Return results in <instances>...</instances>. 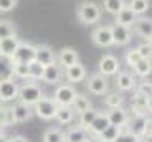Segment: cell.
I'll return each instance as SVG.
<instances>
[{
    "label": "cell",
    "mask_w": 152,
    "mask_h": 142,
    "mask_svg": "<svg viewBox=\"0 0 152 142\" xmlns=\"http://www.w3.org/2000/svg\"><path fill=\"white\" fill-rule=\"evenodd\" d=\"M42 97H44V91L36 82H25L23 85H19V91H17L19 102L27 104V106H34Z\"/></svg>",
    "instance_id": "1"
},
{
    "label": "cell",
    "mask_w": 152,
    "mask_h": 142,
    "mask_svg": "<svg viewBox=\"0 0 152 142\" xmlns=\"http://www.w3.org/2000/svg\"><path fill=\"white\" fill-rule=\"evenodd\" d=\"M76 15H78L80 23H84V25H95L101 19V6L91 2V0H84L76 9Z\"/></svg>",
    "instance_id": "2"
},
{
    "label": "cell",
    "mask_w": 152,
    "mask_h": 142,
    "mask_svg": "<svg viewBox=\"0 0 152 142\" xmlns=\"http://www.w3.org/2000/svg\"><path fill=\"white\" fill-rule=\"evenodd\" d=\"M127 131L135 136H145L150 140V116H133L127 121Z\"/></svg>",
    "instance_id": "3"
},
{
    "label": "cell",
    "mask_w": 152,
    "mask_h": 142,
    "mask_svg": "<svg viewBox=\"0 0 152 142\" xmlns=\"http://www.w3.org/2000/svg\"><path fill=\"white\" fill-rule=\"evenodd\" d=\"M55 112H57L55 101H53V99H50V97H46V95L34 104V106H32V114H36L40 120H46V121L53 120V117H55Z\"/></svg>",
    "instance_id": "4"
},
{
    "label": "cell",
    "mask_w": 152,
    "mask_h": 142,
    "mask_svg": "<svg viewBox=\"0 0 152 142\" xmlns=\"http://www.w3.org/2000/svg\"><path fill=\"white\" fill-rule=\"evenodd\" d=\"M34 55H36V46L31 44V42H19L15 53L12 55V61L13 63H31L34 61Z\"/></svg>",
    "instance_id": "5"
},
{
    "label": "cell",
    "mask_w": 152,
    "mask_h": 142,
    "mask_svg": "<svg viewBox=\"0 0 152 142\" xmlns=\"http://www.w3.org/2000/svg\"><path fill=\"white\" fill-rule=\"evenodd\" d=\"M76 95L72 83H59L55 87V93H53V101L57 106H70V102H72V97Z\"/></svg>",
    "instance_id": "6"
},
{
    "label": "cell",
    "mask_w": 152,
    "mask_h": 142,
    "mask_svg": "<svg viewBox=\"0 0 152 142\" xmlns=\"http://www.w3.org/2000/svg\"><path fill=\"white\" fill-rule=\"evenodd\" d=\"M129 104H131V110L135 112V116H150V97L135 91Z\"/></svg>",
    "instance_id": "7"
},
{
    "label": "cell",
    "mask_w": 152,
    "mask_h": 142,
    "mask_svg": "<svg viewBox=\"0 0 152 142\" xmlns=\"http://www.w3.org/2000/svg\"><path fill=\"white\" fill-rule=\"evenodd\" d=\"M118 72H120V61L114 55H103L99 61V74L108 78V76H116Z\"/></svg>",
    "instance_id": "8"
},
{
    "label": "cell",
    "mask_w": 152,
    "mask_h": 142,
    "mask_svg": "<svg viewBox=\"0 0 152 142\" xmlns=\"http://www.w3.org/2000/svg\"><path fill=\"white\" fill-rule=\"evenodd\" d=\"M91 40L95 46L99 47H110L112 46V34H110V27L108 25H99L91 32Z\"/></svg>",
    "instance_id": "9"
},
{
    "label": "cell",
    "mask_w": 152,
    "mask_h": 142,
    "mask_svg": "<svg viewBox=\"0 0 152 142\" xmlns=\"http://www.w3.org/2000/svg\"><path fill=\"white\" fill-rule=\"evenodd\" d=\"M55 63L61 66V68H69L76 63H80V57H78V51L74 47H63L59 51V55L55 57Z\"/></svg>",
    "instance_id": "10"
},
{
    "label": "cell",
    "mask_w": 152,
    "mask_h": 142,
    "mask_svg": "<svg viewBox=\"0 0 152 142\" xmlns=\"http://www.w3.org/2000/svg\"><path fill=\"white\" fill-rule=\"evenodd\" d=\"M88 91L91 95H104L108 93V80L103 74H93L88 78Z\"/></svg>",
    "instance_id": "11"
},
{
    "label": "cell",
    "mask_w": 152,
    "mask_h": 142,
    "mask_svg": "<svg viewBox=\"0 0 152 142\" xmlns=\"http://www.w3.org/2000/svg\"><path fill=\"white\" fill-rule=\"evenodd\" d=\"M110 34H112V44L116 46H127L131 42V28L122 27L118 23H114L110 27Z\"/></svg>",
    "instance_id": "12"
},
{
    "label": "cell",
    "mask_w": 152,
    "mask_h": 142,
    "mask_svg": "<svg viewBox=\"0 0 152 142\" xmlns=\"http://www.w3.org/2000/svg\"><path fill=\"white\" fill-rule=\"evenodd\" d=\"M17 91L19 85L12 80H6V82H0V101L2 102H12L17 99Z\"/></svg>",
    "instance_id": "13"
},
{
    "label": "cell",
    "mask_w": 152,
    "mask_h": 142,
    "mask_svg": "<svg viewBox=\"0 0 152 142\" xmlns=\"http://www.w3.org/2000/svg\"><path fill=\"white\" fill-rule=\"evenodd\" d=\"M61 78H63V72H61V66L57 63H51L44 66V74H42V82L50 83V85H59Z\"/></svg>",
    "instance_id": "14"
},
{
    "label": "cell",
    "mask_w": 152,
    "mask_h": 142,
    "mask_svg": "<svg viewBox=\"0 0 152 142\" xmlns=\"http://www.w3.org/2000/svg\"><path fill=\"white\" fill-rule=\"evenodd\" d=\"M133 28H135L137 36H141L145 42H150V34H152V25H150V19L141 15L135 19V23H133Z\"/></svg>",
    "instance_id": "15"
},
{
    "label": "cell",
    "mask_w": 152,
    "mask_h": 142,
    "mask_svg": "<svg viewBox=\"0 0 152 142\" xmlns=\"http://www.w3.org/2000/svg\"><path fill=\"white\" fill-rule=\"evenodd\" d=\"M34 61H38L42 66H48L51 63H55V51L51 49L50 46L46 44H40L36 46V55H34Z\"/></svg>",
    "instance_id": "16"
},
{
    "label": "cell",
    "mask_w": 152,
    "mask_h": 142,
    "mask_svg": "<svg viewBox=\"0 0 152 142\" xmlns=\"http://www.w3.org/2000/svg\"><path fill=\"white\" fill-rule=\"evenodd\" d=\"M12 108V114H13V121L15 123H25L32 117V106H27L23 102H15Z\"/></svg>",
    "instance_id": "17"
},
{
    "label": "cell",
    "mask_w": 152,
    "mask_h": 142,
    "mask_svg": "<svg viewBox=\"0 0 152 142\" xmlns=\"http://www.w3.org/2000/svg\"><path fill=\"white\" fill-rule=\"evenodd\" d=\"M107 117H108V123L116 125V127H126L127 121H129V114L124 108H112V110H108Z\"/></svg>",
    "instance_id": "18"
},
{
    "label": "cell",
    "mask_w": 152,
    "mask_h": 142,
    "mask_svg": "<svg viewBox=\"0 0 152 142\" xmlns=\"http://www.w3.org/2000/svg\"><path fill=\"white\" fill-rule=\"evenodd\" d=\"M65 76H66L69 82L78 83V82H84V80H86L88 72H86V66L82 63H76L72 66H69V68H65Z\"/></svg>",
    "instance_id": "19"
},
{
    "label": "cell",
    "mask_w": 152,
    "mask_h": 142,
    "mask_svg": "<svg viewBox=\"0 0 152 142\" xmlns=\"http://www.w3.org/2000/svg\"><path fill=\"white\" fill-rule=\"evenodd\" d=\"M135 78H133L131 72H118L116 74V89L120 93L124 91H131V89H135Z\"/></svg>",
    "instance_id": "20"
},
{
    "label": "cell",
    "mask_w": 152,
    "mask_h": 142,
    "mask_svg": "<svg viewBox=\"0 0 152 142\" xmlns=\"http://www.w3.org/2000/svg\"><path fill=\"white\" fill-rule=\"evenodd\" d=\"M70 108H72V112H74V114H82V112H88L89 108H93V106H91V101H89V99L86 97V95L76 93L74 97H72Z\"/></svg>",
    "instance_id": "21"
},
{
    "label": "cell",
    "mask_w": 152,
    "mask_h": 142,
    "mask_svg": "<svg viewBox=\"0 0 152 142\" xmlns=\"http://www.w3.org/2000/svg\"><path fill=\"white\" fill-rule=\"evenodd\" d=\"M19 42H21V40H19L17 36H10V38H4V40H0V55L10 57V59H12V55L15 53Z\"/></svg>",
    "instance_id": "22"
},
{
    "label": "cell",
    "mask_w": 152,
    "mask_h": 142,
    "mask_svg": "<svg viewBox=\"0 0 152 142\" xmlns=\"http://www.w3.org/2000/svg\"><path fill=\"white\" fill-rule=\"evenodd\" d=\"M114 17H116V21H114V23H118V25H122V27H127V28H131L133 23H135V19H137V15L127 6H124Z\"/></svg>",
    "instance_id": "23"
},
{
    "label": "cell",
    "mask_w": 152,
    "mask_h": 142,
    "mask_svg": "<svg viewBox=\"0 0 152 142\" xmlns=\"http://www.w3.org/2000/svg\"><path fill=\"white\" fill-rule=\"evenodd\" d=\"M65 142H89L88 138V131L84 127H70L69 131L65 133Z\"/></svg>",
    "instance_id": "24"
},
{
    "label": "cell",
    "mask_w": 152,
    "mask_h": 142,
    "mask_svg": "<svg viewBox=\"0 0 152 142\" xmlns=\"http://www.w3.org/2000/svg\"><path fill=\"white\" fill-rule=\"evenodd\" d=\"M110 125L108 123V117H107V114H103V112H97V116H95V120H93V123L89 125V131L93 133V135H101V133L107 129V127Z\"/></svg>",
    "instance_id": "25"
},
{
    "label": "cell",
    "mask_w": 152,
    "mask_h": 142,
    "mask_svg": "<svg viewBox=\"0 0 152 142\" xmlns=\"http://www.w3.org/2000/svg\"><path fill=\"white\" fill-rule=\"evenodd\" d=\"M57 123H61V125H69V123H72L74 120V112L70 106H57V112H55V117Z\"/></svg>",
    "instance_id": "26"
},
{
    "label": "cell",
    "mask_w": 152,
    "mask_h": 142,
    "mask_svg": "<svg viewBox=\"0 0 152 142\" xmlns=\"http://www.w3.org/2000/svg\"><path fill=\"white\" fill-rule=\"evenodd\" d=\"M12 68H13V61L10 59V57L0 55V82H6V80L13 78Z\"/></svg>",
    "instance_id": "27"
},
{
    "label": "cell",
    "mask_w": 152,
    "mask_h": 142,
    "mask_svg": "<svg viewBox=\"0 0 152 142\" xmlns=\"http://www.w3.org/2000/svg\"><path fill=\"white\" fill-rule=\"evenodd\" d=\"M122 102H124V97L120 95V91L104 93V106H107L108 110H112V108H122Z\"/></svg>",
    "instance_id": "28"
},
{
    "label": "cell",
    "mask_w": 152,
    "mask_h": 142,
    "mask_svg": "<svg viewBox=\"0 0 152 142\" xmlns=\"http://www.w3.org/2000/svg\"><path fill=\"white\" fill-rule=\"evenodd\" d=\"M150 59H139L135 64H133V72H135L139 78H146V76H150Z\"/></svg>",
    "instance_id": "29"
},
{
    "label": "cell",
    "mask_w": 152,
    "mask_h": 142,
    "mask_svg": "<svg viewBox=\"0 0 152 142\" xmlns=\"http://www.w3.org/2000/svg\"><path fill=\"white\" fill-rule=\"evenodd\" d=\"M124 131V127H116V125H108L107 129H104L101 135H99V140L103 142H114L116 140V136L120 135V133Z\"/></svg>",
    "instance_id": "30"
},
{
    "label": "cell",
    "mask_w": 152,
    "mask_h": 142,
    "mask_svg": "<svg viewBox=\"0 0 152 142\" xmlns=\"http://www.w3.org/2000/svg\"><path fill=\"white\" fill-rule=\"evenodd\" d=\"M126 6L139 17V15H145L146 13V9H148V0H129V4H126Z\"/></svg>",
    "instance_id": "31"
},
{
    "label": "cell",
    "mask_w": 152,
    "mask_h": 142,
    "mask_svg": "<svg viewBox=\"0 0 152 142\" xmlns=\"http://www.w3.org/2000/svg\"><path fill=\"white\" fill-rule=\"evenodd\" d=\"M44 142H65V133L57 127H50L44 133Z\"/></svg>",
    "instance_id": "32"
},
{
    "label": "cell",
    "mask_w": 152,
    "mask_h": 142,
    "mask_svg": "<svg viewBox=\"0 0 152 142\" xmlns=\"http://www.w3.org/2000/svg\"><path fill=\"white\" fill-rule=\"evenodd\" d=\"M10 36H15V25L8 19H0V40Z\"/></svg>",
    "instance_id": "33"
},
{
    "label": "cell",
    "mask_w": 152,
    "mask_h": 142,
    "mask_svg": "<svg viewBox=\"0 0 152 142\" xmlns=\"http://www.w3.org/2000/svg\"><path fill=\"white\" fill-rule=\"evenodd\" d=\"M103 6L110 15H116V13L126 6V0H103Z\"/></svg>",
    "instance_id": "34"
},
{
    "label": "cell",
    "mask_w": 152,
    "mask_h": 142,
    "mask_svg": "<svg viewBox=\"0 0 152 142\" xmlns=\"http://www.w3.org/2000/svg\"><path fill=\"white\" fill-rule=\"evenodd\" d=\"M42 74H44V66L38 61H31L28 63V80H42Z\"/></svg>",
    "instance_id": "35"
},
{
    "label": "cell",
    "mask_w": 152,
    "mask_h": 142,
    "mask_svg": "<svg viewBox=\"0 0 152 142\" xmlns=\"http://www.w3.org/2000/svg\"><path fill=\"white\" fill-rule=\"evenodd\" d=\"M12 74H13V78L28 80V64H27V63H13Z\"/></svg>",
    "instance_id": "36"
},
{
    "label": "cell",
    "mask_w": 152,
    "mask_h": 142,
    "mask_svg": "<svg viewBox=\"0 0 152 142\" xmlns=\"http://www.w3.org/2000/svg\"><path fill=\"white\" fill-rule=\"evenodd\" d=\"M95 116H97V110H93V108H89L88 112H82L80 114V127H84L86 131L89 129V125L93 123Z\"/></svg>",
    "instance_id": "37"
},
{
    "label": "cell",
    "mask_w": 152,
    "mask_h": 142,
    "mask_svg": "<svg viewBox=\"0 0 152 142\" xmlns=\"http://www.w3.org/2000/svg\"><path fill=\"white\" fill-rule=\"evenodd\" d=\"M13 114H12V108L8 106H0V125L8 127V125H13Z\"/></svg>",
    "instance_id": "38"
},
{
    "label": "cell",
    "mask_w": 152,
    "mask_h": 142,
    "mask_svg": "<svg viewBox=\"0 0 152 142\" xmlns=\"http://www.w3.org/2000/svg\"><path fill=\"white\" fill-rule=\"evenodd\" d=\"M135 91H137V93L146 95V97H150V93H152V85H150V82H146V80L142 78V82H137V83H135Z\"/></svg>",
    "instance_id": "39"
},
{
    "label": "cell",
    "mask_w": 152,
    "mask_h": 142,
    "mask_svg": "<svg viewBox=\"0 0 152 142\" xmlns=\"http://www.w3.org/2000/svg\"><path fill=\"white\" fill-rule=\"evenodd\" d=\"M137 49V53H139L141 59H150V55H152V46H150V42H145V44H141L139 47H135Z\"/></svg>",
    "instance_id": "40"
},
{
    "label": "cell",
    "mask_w": 152,
    "mask_h": 142,
    "mask_svg": "<svg viewBox=\"0 0 152 142\" xmlns=\"http://www.w3.org/2000/svg\"><path fill=\"white\" fill-rule=\"evenodd\" d=\"M114 142H141L139 136H135V135H131L129 131H122L120 135L116 136V140Z\"/></svg>",
    "instance_id": "41"
},
{
    "label": "cell",
    "mask_w": 152,
    "mask_h": 142,
    "mask_svg": "<svg viewBox=\"0 0 152 142\" xmlns=\"http://www.w3.org/2000/svg\"><path fill=\"white\" fill-rule=\"evenodd\" d=\"M17 6V0H0V13H8Z\"/></svg>",
    "instance_id": "42"
},
{
    "label": "cell",
    "mask_w": 152,
    "mask_h": 142,
    "mask_svg": "<svg viewBox=\"0 0 152 142\" xmlns=\"http://www.w3.org/2000/svg\"><path fill=\"white\" fill-rule=\"evenodd\" d=\"M139 59H141V57H139V53H137V49H129V51L126 53V63L129 64V66H133Z\"/></svg>",
    "instance_id": "43"
},
{
    "label": "cell",
    "mask_w": 152,
    "mask_h": 142,
    "mask_svg": "<svg viewBox=\"0 0 152 142\" xmlns=\"http://www.w3.org/2000/svg\"><path fill=\"white\" fill-rule=\"evenodd\" d=\"M10 142H27V138H25V136H13V138H10Z\"/></svg>",
    "instance_id": "44"
},
{
    "label": "cell",
    "mask_w": 152,
    "mask_h": 142,
    "mask_svg": "<svg viewBox=\"0 0 152 142\" xmlns=\"http://www.w3.org/2000/svg\"><path fill=\"white\" fill-rule=\"evenodd\" d=\"M4 131H6V127H4V125H0V136H4Z\"/></svg>",
    "instance_id": "45"
},
{
    "label": "cell",
    "mask_w": 152,
    "mask_h": 142,
    "mask_svg": "<svg viewBox=\"0 0 152 142\" xmlns=\"http://www.w3.org/2000/svg\"><path fill=\"white\" fill-rule=\"evenodd\" d=\"M0 142H10V138H6V136H0Z\"/></svg>",
    "instance_id": "46"
},
{
    "label": "cell",
    "mask_w": 152,
    "mask_h": 142,
    "mask_svg": "<svg viewBox=\"0 0 152 142\" xmlns=\"http://www.w3.org/2000/svg\"><path fill=\"white\" fill-rule=\"evenodd\" d=\"M89 142H103V140H99V138H95V140H89Z\"/></svg>",
    "instance_id": "47"
},
{
    "label": "cell",
    "mask_w": 152,
    "mask_h": 142,
    "mask_svg": "<svg viewBox=\"0 0 152 142\" xmlns=\"http://www.w3.org/2000/svg\"><path fill=\"white\" fill-rule=\"evenodd\" d=\"M0 106H2V101H0Z\"/></svg>",
    "instance_id": "48"
},
{
    "label": "cell",
    "mask_w": 152,
    "mask_h": 142,
    "mask_svg": "<svg viewBox=\"0 0 152 142\" xmlns=\"http://www.w3.org/2000/svg\"><path fill=\"white\" fill-rule=\"evenodd\" d=\"M148 2H150V0H148Z\"/></svg>",
    "instance_id": "49"
}]
</instances>
